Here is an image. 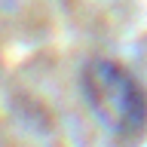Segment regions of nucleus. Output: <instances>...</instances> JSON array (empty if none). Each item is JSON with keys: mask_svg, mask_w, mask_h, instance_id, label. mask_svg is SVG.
I'll return each instance as SVG.
<instances>
[{"mask_svg": "<svg viewBox=\"0 0 147 147\" xmlns=\"http://www.w3.org/2000/svg\"><path fill=\"white\" fill-rule=\"evenodd\" d=\"M92 98L98 101L101 117L117 135L135 138L144 126V101L138 95L135 83L129 80L123 71L98 64L92 67Z\"/></svg>", "mask_w": 147, "mask_h": 147, "instance_id": "f257e3e1", "label": "nucleus"}]
</instances>
